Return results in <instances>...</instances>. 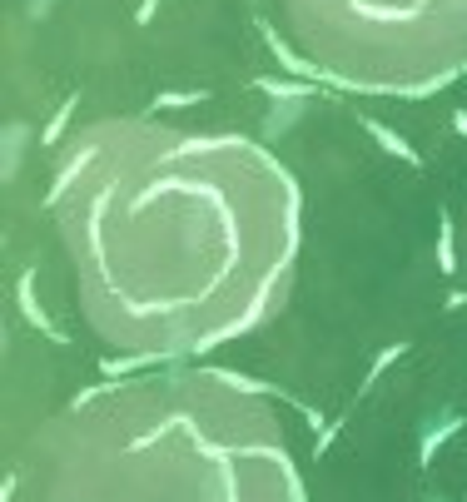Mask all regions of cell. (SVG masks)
Listing matches in <instances>:
<instances>
[{"instance_id":"obj_8","label":"cell","mask_w":467,"mask_h":502,"mask_svg":"<svg viewBox=\"0 0 467 502\" xmlns=\"http://www.w3.org/2000/svg\"><path fill=\"white\" fill-rule=\"evenodd\" d=\"M70 110H75V95L65 100L60 110H55V119H50V129H45V145H55V139H60V129H65V119H70Z\"/></svg>"},{"instance_id":"obj_7","label":"cell","mask_w":467,"mask_h":502,"mask_svg":"<svg viewBox=\"0 0 467 502\" xmlns=\"http://www.w3.org/2000/svg\"><path fill=\"white\" fill-rule=\"evenodd\" d=\"M259 90H269V95H278V100H304L308 95V85H284V80H259Z\"/></svg>"},{"instance_id":"obj_1","label":"cell","mask_w":467,"mask_h":502,"mask_svg":"<svg viewBox=\"0 0 467 502\" xmlns=\"http://www.w3.org/2000/svg\"><path fill=\"white\" fill-rule=\"evenodd\" d=\"M50 219L100 348L180 358L278 313L298 259V189L244 135L110 119L70 145Z\"/></svg>"},{"instance_id":"obj_3","label":"cell","mask_w":467,"mask_h":502,"mask_svg":"<svg viewBox=\"0 0 467 502\" xmlns=\"http://www.w3.org/2000/svg\"><path fill=\"white\" fill-rule=\"evenodd\" d=\"M278 40L308 80L358 95H433L467 70V0H278Z\"/></svg>"},{"instance_id":"obj_6","label":"cell","mask_w":467,"mask_h":502,"mask_svg":"<svg viewBox=\"0 0 467 502\" xmlns=\"http://www.w3.org/2000/svg\"><path fill=\"white\" fill-rule=\"evenodd\" d=\"M204 90H189V95H180V90H164V95H154V110H180V105H199Z\"/></svg>"},{"instance_id":"obj_2","label":"cell","mask_w":467,"mask_h":502,"mask_svg":"<svg viewBox=\"0 0 467 502\" xmlns=\"http://www.w3.org/2000/svg\"><path fill=\"white\" fill-rule=\"evenodd\" d=\"M25 502H304L284 418L244 378H129L35 433Z\"/></svg>"},{"instance_id":"obj_4","label":"cell","mask_w":467,"mask_h":502,"mask_svg":"<svg viewBox=\"0 0 467 502\" xmlns=\"http://www.w3.org/2000/svg\"><path fill=\"white\" fill-rule=\"evenodd\" d=\"M358 125L368 129V135L378 139L383 150L393 154V160H403V164H413V170H423V154H418L413 145H408V139L398 135V129H388V125H383V119H373V115H358Z\"/></svg>"},{"instance_id":"obj_9","label":"cell","mask_w":467,"mask_h":502,"mask_svg":"<svg viewBox=\"0 0 467 502\" xmlns=\"http://www.w3.org/2000/svg\"><path fill=\"white\" fill-rule=\"evenodd\" d=\"M453 427H457V423H443V433H437V438H427V443H423V458H433V453H437V443H443V438H453Z\"/></svg>"},{"instance_id":"obj_10","label":"cell","mask_w":467,"mask_h":502,"mask_svg":"<svg viewBox=\"0 0 467 502\" xmlns=\"http://www.w3.org/2000/svg\"><path fill=\"white\" fill-rule=\"evenodd\" d=\"M154 11H160V0H145V5L135 11V21H139V25H149V21H154Z\"/></svg>"},{"instance_id":"obj_5","label":"cell","mask_w":467,"mask_h":502,"mask_svg":"<svg viewBox=\"0 0 467 502\" xmlns=\"http://www.w3.org/2000/svg\"><path fill=\"white\" fill-rule=\"evenodd\" d=\"M437 269H443V274H453L457 269V254H453V239H457V229H453V214H443V219H437Z\"/></svg>"},{"instance_id":"obj_12","label":"cell","mask_w":467,"mask_h":502,"mask_svg":"<svg viewBox=\"0 0 467 502\" xmlns=\"http://www.w3.org/2000/svg\"><path fill=\"white\" fill-rule=\"evenodd\" d=\"M453 125H457V129H463V135H467V115H457V119H453Z\"/></svg>"},{"instance_id":"obj_11","label":"cell","mask_w":467,"mask_h":502,"mask_svg":"<svg viewBox=\"0 0 467 502\" xmlns=\"http://www.w3.org/2000/svg\"><path fill=\"white\" fill-rule=\"evenodd\" d=\"M45 5H50V0H31V15H45Z\"/></svg>"}]
</instances>
